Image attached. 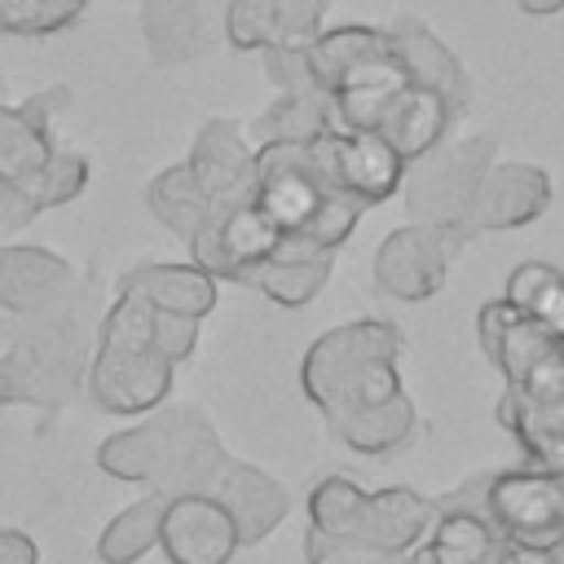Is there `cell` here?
Segmentation results:
<instances>
[{"mask_svg":"<svg viewBox=\"0 0 564 564\" xmlns=\"http://www.w3.org/2000/svg\"><path fill=\"white\" fill-rule=\"evenodd\" d=\"M401 330L361 317L313 339L304 357V392L326 414L330 432L357 454H388L419 427L414 401L397 379Z\"/></svg>","mask_w":564,"mask_h":564,"instance_id":"obj_1","label":"cell"},{"mask_svg":"<svg viewBox=\"0 0 564 564\" xmlns=\"http://www.w3.org/2000/svg\"><path fill=\"white\" fill-rule=\"evenodd\" d=\"M93 339L75 308L26 322V330L0 352V410L35 405L62 410L84 392Z\"/></svg>","mask_w":564,"mask_h":564,"instance_id":"obj_2","label":"cell"},{"mask_svg":"<svg viewBox=\"0 0 564 564\" xmlns=\"http://www.w3.org/2000/svg\"><path fill=\"white\" fill-rule=\"evenodd\" d=\"M494 150H498L494 137H463V141H436L427 154L410 159L401 189H405V207L414 212V225L467 229V212L480 176L494 167Z\"/></svg>","mask_w":564,"mask_h":564,"instance_id":"obj_3","label":"cell"},{"mask_svg":"<svg viewBox=\"0 0 564 564\" xmlns=\"http://www.w3.org/2000/svg\"><path fill=\"white\" fill-rule=\"evenodd\" d=\"M480 348L502 370L507 392L524 401H564V357L560 335L516 313L507 300L480 308Z\"/></svg>","mask_w":564,"mask_h":564,"instance_id":"obj_4","label":"cell"},{"mask_svg":"<svg viewBox=\"0 0 564 564\" xmlns=\"http://www.w3.org/2000/svg\"><path fill=\"white\" fill-rule=\"evenodd\" d=\"M485 516L502 542L555 551L564 542V471H546V467L489 471Z\"/></svg>","mask_w":564,"mask_h":564,"instance_id":"obj_5","label":"cell"},{"mask_svg":"<svg viewBox=\"0 0 564 564\" xmlns=\"http://www.w3.org/2000/svg\"><path fill=\"white\" fill-rule=\"evenodd\" d=\"M471 242L458 225H401L375 251V286L397 300H427L445 286L449 264Z\"/></svg>","mask_w":564,"mask_h":564,"instance_id":"obj_6","label":"cell"},{"mask_svg":"<svg viewBox=\"0 0 564 564\" xmlns=\"http://www.w3.org/2000/svg\"><path fill=\"white\" fill-rule=\"evenodd\" d=\"M282 242L278 225L256 207V203H238V207H220L207 216V225L185 242L189 247V264L203 269L216 282H251L256 269L273 256V247Z\"/></svg>","mask_w":564,"mask_h":564,"instance_id":"obj_7","label":"cell"},{"mask_svg":"<svg viewBox=\"0 0 564 564\" xmlns=\"http://www.w3.org/2000/svg\"><path fill=\"white\" fill-rule=\"evenodd\" d=\"M308 154L326 185L352 194L361 207L383 203L388 194L401 189L405 159L379 137V132H348V128H326L317 141H308Z\"/></svg>","mask_w":564,"mask_h":564,"instance_id":"obj_8","label":"cell"},{"mask_svg":"<svg viewBox=\"0 0 564 564\" xmlns=\"http://www.w3.org/2000/svg\"><path fill=\"white\" fill-rule=\"evenodd\" d=\"M485 480L489 471L432 502V529L414 546L410 564H498L502 538L485 516Z\"/></svg>","mask_w":564,"mask_h":564,"instance_id":"obj_9","label":"cell"},{"mask_svg":"<svg viewBox=\"0 0 564 564\" xmlns=\"http://www.w3.org/2000/svg\"><path fill=\"white\" fill-rule=\"evenodd\" d=\"M330 189L335 185H326L308 145H256L251 203L278 225V234H304Z\"/></svg>","mask_w":564,"mask_h":564,"instance_id":"obj_10","label":"cell"},{"mask_svg":"<svg viewBox=\"0 0 564 564\" xmlns=\"http://www.w3.org/2000/svg\"><path fill=\"white\" fill-rule=\"evenodd\" d=\"M172 375H176V366L163 361L154 348H145V352L93 348L84 392L97 410H106L115 419H145L167 401Z\"/></svg>","mask_w":564,"mask_h":564,"instance_id":"obj_11","label":"cell"},{"mask_svg":"<svg viewBox=\"0 0 564 564\" xmlns=\"http://www.w3.org/2000/svg\"><path fill=\"white\" fill-rule=\"evenodd\" d=\"M75 286H79V278L66 256L35 247V242L0 247V308L4 313L22 317V322L62 313V308H70Z\"/></svg>","mask_w":564,"mask_h":564,"instance_id":"obj_12","label":"cell"},{"mask_svg":"<svg viewBox=\"0 0 564 564\" xmlns=\"http://www.w3.org/2000/svg\"><path fill=\"white\" fill-rule=\"evenodd\" d=\"M167 449H163V467L150 485V494L176 498V494H212V485L220 480L229 449L220 445L212 419L194 405H167Z\"/></svg>","mask_w":564,"mask_h":564,"instance_id":"obj_13","label":"cell"},{"mask_svg":"<svg viewBox=\"0 0 564 564\" xmlns=\"http://www.w3.org/2000/svg\"><path fill=\"white\" fill-rule=\"evenodd\" d=\"M159 551L167 564H229L238 551V529L212 494L163 498Z\"/></svg>","mask_w":564,"mask_h":564,"instance_id":"obj_14","label":"cell"},{"mask_svg":"<svg viewBox=\"0 0 564 564\" xmlns=\"http://www.w3.org/2000/svg\"><path fill=\"white\" fill-rule=\"evenodd\" d=\"M185 167H189V176L198 181L203 198L216 212L251 203V189H256V145L247 141L242 123H234V119L203 123L194 145H189Z\"/></svg>","mask_w":564,"mask_h":564,"instance_id":"obj_15","label":"cell"},{"mask_svg":"<svg viewBox=\"0 0 564 564\" xmlns=\"http://www.w3.org/2000/svg\"><path fill=\"white\" fill-rule=\"evenodd\" d=\"M141 35L159 66H181L225 40V0H141Z\"/></svg>","mask_w":564,"mask_h":564,"instance_id":"obj_16","label":"cell"},{"mask_svg":"<svg viewBox=\"0 0 564 564\" xmlns=\"http://www.w3.org/2000/svg\"><path fill=\"white\" fill-rule=\"evenodd\" d=\"M388 44H392L410 88L441 97L454 115H463L471 106V79L463 70V62L441 44V35L432 26H423L419 18H397L388 26Z\"/></svg>","mask_w":564,"mask_h":564,"instance_id":"obj_17","label":"cell"},{"mask_svg":"<svg viewBox=\"0 0 564 564\" xmlns=\"http://www.w3.org/2000/svg\"><path fill=\"white\" fill-rule=\"evenodd\" d=\"M546 203H551V181H546L542 167H533V163H494L476 185L467 229H471V238L485 234V229H516V225L538 220L546 212Z\"/></svg>","mask_w":564,"mask_h":564,"instance_id":"obj_18","label":"cell"},{"mask_svg":"<svg viewBox=\"0 0 564 564\" xmlns=\"http://www.w3.org/2000/svg\"><path fill=\"white\" fill-rule=\"evenodd\" d=\"M212 498L229 511V520H234V529H238V546L264 542V538L286 520V511H291L286 489H282L269 471H260V467H251V463H242V458H229V463H225L220 480L212 485Z\"/></svg>","mask_w":564,"mask_h":564,"instance_id":"obj_19","label":"cell"},{"mask_svg":"<svg viewBox=\"0 0 564 564\" xmlns=\"http://www.w3.org/2000/svg\"><path fill=\"white\" fill-rule=\"evenodd\" d=\"M432 498L414 494L410 485H388V489H366L352 538L348 542H366L392 555H405L423 542V533L432 529Z\"/></svg>","mask_w":564,"mask_h":564,"instance_id":"obj_20","label":"cell"},{"mask_svg":"<svg viewBox=\"0 0 564 564\" xmlns=\"http://www.w3.org/2000/svg\"><path fill=\"white\" fill-rule=\"evenodd\" d=\"M330 256H335V251H322V247L308 242L304 234H282V242H278L273 256L256 269L251 282H256L273 304L300 308V304H308V300L326 286V278H330Z\"/></svg>","mask_w":564,"mask_h":564,"instance_id":"obj_21","label":"cell"},{"mask_svg":"<svg viewBox=\"0 0 564 564\" xmlns=\"http://www.w3.org/2000/svg\"><path fill=\"white\" fill-rule=\"evenodd\" d=\"M119 291L141 295L154 313H176L203 322L216 308V278H207L194 264H141L119 278Z\"/></svg>","mask_w":564,"mask_h":564,"instance_id":"obj_22","label":"cell"},{"mask_svg":"<svg viewBox=\"0 0 564 564\" xmlns=\"http://www.w3.org/2000/svg\"><path fill=\"white\" fill-rule=\"evenodd\" d=\"M163 449H167V414L154 410L137 427L110 432L97 445V467L110 480H128V485H145L150 489L159 467H163Z\"/></svg>","mask_w":564,"mask_h":564,"instance_id":"obj_23","label":"cell"},{"mask_svg":"<svg viewBox=\"0 0 564 564\" xmlns=\"http://www.w3.org/2000/svg\"><path fill=\"white\" fill-rule=\"evenodd\" d=\"M304 53H308V70H313L317 88L330 93L352 70L388 57L392 44H388V31H379V26H335V31H317L304 44Z\"/></svg>","mask_w":564,"mask_h":564,"instance_id":"obj_24","label":"cell"},{"mask_svg":"<svg viewBox=\"0 0 564 564\" xmlns=\"http://www.w3.org/2000/svg\"><path fill=\"white\" fill-rule=\"evenodd\" d=\"M498 423L520 441L533 467L564 471V401H524L502 392Z\"/></svg>","mask_w":564,"mask_h":564,"instance_id":"obj_25","label":"cell"},{"mask_svg":"<svg viewBox=\"0 0 564 564\" xmlns=\"http://www.w3.org/2000/svg\"><path fill=\"white\" fill-rule=\"evenodd\" d=\"M449 123H454V110H449L441 97H432V93H423V88H405V93L397 97V106L388 110L379 137L410 163V159L427 154L436 141H445Z\"/></svg>","mask_w":564,"mask_h":564,"instance_id":"obj_26","label":"cell"},{"mask_svg":"<svg viewBox=\"0 0 564 564\" xmlns=\"http://www.w3.org/2000/svg\"><path fill=\"white\" fill-rule=\"evenodd\" d=\"M88 176H93L88 154L57 145V150L35 167V176H26V181L13 189V194H18V220L26 225V220H35L40 212H53V207L75 203V198L88 189Z\"/></svg>","mask_w":564,"mask_h":564,"instance_id":"obj_27","label":"cell"},{"mask_svg":"<svg viewBox=\"0 0 564 564\" xmlns=\"http://www.w3.org/2000/svg\"><path fill=\"white\" fill-rule=\"evenodd\" d=\"M330 128L326 93H278V101L251 123V145H308Z\"/></svg>","mask_w":564,"mask_h":564,"instance_id":"obj_28","label":"cell"},{"mask_svg":"<svg viewBox=\"0 0 564 564\" xmlns=\"http://www.w3.org/2000/svg\"><path fill=\"white\" fill-rule=\"evenodd\" d=\"M145 207L154 212V220L163 225V229H172L176 238H194L203 225H207V216L216 212L207 198H203V189H198V181L189 176V167L185 163H172V167H163L159 176H150V185H145Z\"/></svg>","mask_w":564,"mask_h":564,"instance_id":"obj_29","label":"cell"},{"mask_svg":"<svg viewBox=\"0 0 564 564\" xmlns=\"http://www.w3.org/2000/svg\"><path fill=\"white\" fill-rule=\"evenodd\" d=\"M159 516H163V494H145L128 502L119 516L106 520L97 538V560L101 564H137L159 546Z\"/></svg>","mask_w":564,"mask_h":564,"instance_id":"obj_30","label":"cell"},{"mask_svg":"<svg viewBox=\"0 0 564 564\" xmlns=\"http://www.w3.org/2000/svg\"><path fill=\"white\" fill-rule=\"evenodd\" d=\"M53 128L31 119L22 106L0 101V181H9L13 189L35 176V167L53 154Z\"/></svg>","mask_w":564,"mask_h":564,"instance_id":"obj_31","label":"cell"},{"mask_svg":"<svg viewBox=\"0 0 564 564\" xmlns=\"http://www.w3.org/2000/svg\"><path fill=\"white\" fill-rule=\"evenodd\" d=\"M502 300L516 313H524L538 326H546L551 335H564V269H555L546 260H529L507 278V295Z\"/></svg>","mask_w":564,"mask_h":564,"instance_id":"obj_32","label":"cell"},{"mask_svg":"<svg viewBox=\"0 0 564 564\" xmlns=\"http://www.w3.org/2000/svg\"><path fill=\"white\" fill-rule=\"evenodd\" d=\"M88 0H0V35L48 40L84 18Z\"/></svg>","mask_w":564,"mask_h":564,"instance_id":"obj_33","label":"cell"},{"mask_svg":"<svg viewBox=\"0 0 564 564\" xmlns=\"http://www.w3.org/2000/svg\"><path fill=\"white\" fill-rule=\"evenodd\" d=\"M361 498H366V489L357 480H348V476H322L308 489V520H313V529L326 533V538H352Z\"/></svg>","mask_w":564,"mask_h":564,"instance_id":"obj_34","label":"cell"},{"mask_svg":"<svg viewBox=\"0 0 564 564\" xmlns=\"http://www.w3.org/2000/svg\"><path fill=\"white\" fill-rule=\"evenodd\" d=\"M225 40L242 53H264L282 44L273 0H225Z\"/></svg>","mask_w":564,"mask_h":564,"instance_id":"obj_35","label":"cell"},{"mask_svg":"<svg viewBox=\"0 0 564 564\" xmlns=\"http://www.w3.org/2000/svg\"><path fill=\"white\" fill-rule=\"evenodd\" d=\"M361 203L352 198V194H344V189H330L326 198H322V207H317V216L308 220V229H304V238L308 242H317L322 251H335L352 229H357V220H361Z\"/></svg>","mask_w":564,"mask_h":564,"instance_id":"obj_36","label":"cell"},{"mask_svg":"<svg viewBox=\"0 0 564 564\" xmlns=\"http://www.w3.org/2000/svg\"><path fill=\"white\" fill-rule=\"evenodd\" d=\"M304 555L308 564H410V555H392V551L348 542V538H326L317 529L304 533Z\"/></svg>","mask_w":564,"mask_h":564,"instance_id":"obj_37","label":"cell"},{"mask_svg":"<svg viewBox=\"0 0 564 564\" xmlns=\"http://www.w3.org/2000/svg\"><path fill=\"white\" fill-rule=\"evenodd\" d=\"M264 70L278 84V93H322L313 70H308L304 44H273V48H264Z\"/></svg>","mask_w":564,"mask_h":564,"instance_id":"obj_38","label":"cell"},{"mask_svg":"<svg viewBox=\"0 0 564 564\" xmlns=\"http://www.w3.org/2000/svg\"><path fill=\"white\" fill-rule=\"evenodd\" d=\"M198 348V322L194 317H176V313H154V352L172 366H181L185 357H194Z\"/></svg>","mask_w":564,"mask_h":564,"instance_id":"obj_39","label":"cell"},{"mask_svg":"<svg viewBox=\"0 0 564 564\" xmlns=\"http://www.w3.org/2000/svg\"><path fill=\"white\" fill-rule=\"evenodd\" d=\"M273 9H278L282 44H308L322 31V18H326L330 0H273Z\"/></svg>","mask_w":564,"mask_h":564,"instance_id":"obj_40","label":"cell"},{"mask_svg":"<svg viewBox=\"0 0 564 564\" xmlns=\"http://www.w3.org/2000/svg\"><path fill=\"white\" fill-rule=\"evenodd\" d=\"M18 106H22L31 119H40V123H48V128H53V119L70 106V88H66V84H57V88H40V93L22 97Z\"/></svg>","mask_w":564,"mask_h":564,"instance_id":"obj_41","label":"cell"},{"mask_svg":"<svg viewBox=\"0 0 564 564\" xmlns=\"http://www.w3.org/2000/svg\"><path fill=\"white\" fill-rule=\"evenodd\" d=\"M0 564H40V546L22 529H0Z\"/></svg>","mask_w":564,"mask_h":564,"instance_id":"obj_42","label":"cell"},{"mask_svg":"<svg viewBox=\"0 0 564 564\" xmlns=\"http://www.w3.org/2000/svg\"><path fill=\"white\" fill-rule=\"evenodd\" d=\"M498 564H555V551H538V546H516V542H502Z\"/></svg>","mask_w":564,"mask_h":564,"instance_id":"obj_43","label":"cell"},{"mask_svg":"<svg viewBox=\"0 0 564 564\" xmlns=\"http://www.w3.org/2000/svg\"><path fill=\"white\" fill-rule=\"evenodd\" d=\"M0 225H22L18 220V194L9 181H0Z\"/></svg>","mask_w":564,"mask_h":564,"instance_id":"obj_44","label":"cell"},{"mask_svg":"<svg viewBox=\"0 0 564 564\" xmlns=\"http://www.w3.org/2000/svg\"><path fill=\"white\" fill-rule=\"evenodd\" d=\"M524 13H560L564 9V0H516Z\"/></svg>","mask_w":564,"mask_h":564,"instance_id":"obj_45","label":"cell"},{"mask_svg":"<svg viewBox=\"0 0 564 564\" xmlns=\"http://www.w3.org/2000/svg\"><path fill=\"white\" fill-rule=\"evenodd\" d=\"M555 564H564V542H560V546H555Z\"/></svg>","mask_w":564,"mask_h":564,"instance_id":"obj_46","label":"cell"},{"mask_svg":"<svg viewBox=\"0 0 564 564\" xmlns=\"http://www.w3.org/2000/svg\"><path fill=\"white\" fill-rule=\"evenodd\" d=\"M0 101H4V75H0Z\"/></svg>","mask_w":564,"mask_h":564,"instance_id":"obj_47","label":"cell"},{"mask_svg":"<svg viewBox=\"0 0 564 564\" xmlns=\"http://www.w3.org/2000/svg\"><path fill=\"white\" fill-rule=\"evenodd\" d=\"M560 357H564V335H560Z\"/></svg>","mask_w":564,"mask_h":564,"instance_id":"obj_48","label":"cell"}]
</instances>
